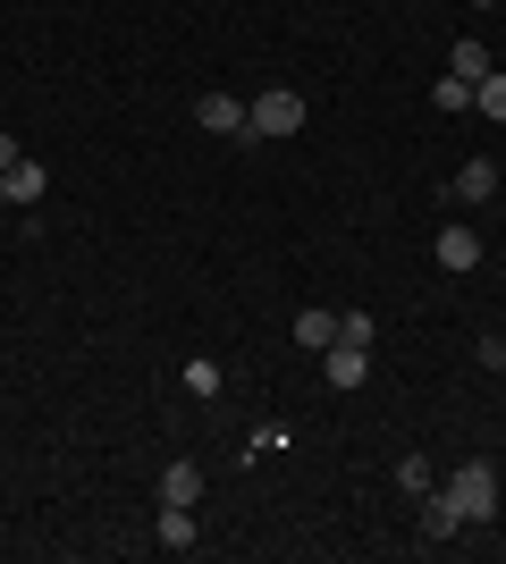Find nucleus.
<instances>
[{
  "label": "nucleus",
  "mask_w": 506,
  "mask_h": 564,
  "mask_svg": "<svg viewBox=\"0 0 506 564\" xmlns=\"http://www.w3.org/2000/svg\"><path fill=\"white\" fill-rule=\"evenodd\" d=\"M439 497L456 506V522H489L498 514V464H456Z\"/></svg>",
  "instance_id": "1"
},
{
  "label": "nucleus",
  "mask_w": 506,
  "mask_h": 564,
  "mask_svg": "<svg viewBox=\"0 0 506 564\" xmlns=\"http://www.w3.org/2000/svg\"><path fill=\"white\" fill-rule=\"evenodd\" d=\"M295 127H304V94H295V85H270V94L245 101V135L279 143V135H295Z\"/></svg>",
  "instance_id": "2"
},
{
  "label": "nucleus",
  "mask_w": 506,
  "mask_h": 564,
  "mask_svg": "<svg viewBox=\"0 0 506 564\" xmlns=\"http://www.w3.org/2000/svg\"><path fill=\"white\" fill-rule=\"evenodd\" d=\"M363 371H372V346H355V337L321 346V379H330V388H363Z\"/></svg>",
  "instance_id": "3"
},
{
  "label": "nucleus",
  "mask_w": 506,
  "mask_h": 564,
  "mask_svg": "<svg viewBox=\"0 0 506 564\" xmlns=\"http://www.w3.org/2000/svg\"><path fill=\"white\" fill-rule=\"evenodd\" d=\"M43 186H51V169H43V161H25V152L0 169V203H43Z\"/></svg>",
  "instance_id": "4"
},
{
  "label": "nucleus",
  "mask_w": 506,
  "mask_h": 564,
  "mask_svg": "<svg viewBox=\"0 0 506 564\" xmlns=\"http://www.w3.org/2000/svg\"><path fill=\"white\" fill-rule=\"evenodd\" d=\"M194 127H203V135H245V101L237 94H203L194 101Z\"/></svg>",
  "instance_id": "5"
},
{
  "label": "nucleus",
  "mask_w": 506,
  "mask_h": 564,
  "mask_svg": "<svg viewBox=\"0 0 506 564\" xmlns=\"http://www.w3.org/2000/svg\"><path fill=\"white\" fill-rule=\"evenodd\" d=\"M431 253H439V270H473V261H482V236L464 228V219H448V228H439V245H431Z\"/></svg>",
  "instance_id": "6"
},
{
  "label": "nucleus",
  "mask_w": 506,
  "mask_h": 564,
  "mask_svg": "<svg viewBox=\"0 0 506 564\" xmlns=\"http://www.w3.org/2000/svg\"><path fill=\"white\" fill-rule=\"evenodd\" d=\"M152 540H161L169 556H186V547L203 540V531H194V506H161V522H152Z\"/></svg>",
  "instance_id": "7"
},
{
  "label": "nucleus",
  "mask_w": 506,
  "mask_h": 564,
  "mask_svg": "<svg viewBox=\"0 0 506 564\" xmlns=\"http://www.w3.org/2000/svg\"><path fill=\"white\" fill-rule=\"evenodd\" d=\"M295 346H304V354H321V346H337V312H321V304H304V312H295Z\"/></svg>",
  "instance_id": "8"
},
{
  "label": "nucleus",
  "mask_w": 506,
  "mask_h": 564,
  "mask_svg": "<svg viewBox=\"0 0 506 564\" xmlns=\"http://www.w3.org/2000/svg\"><path fill=\"white\" fill-rule=\"evenodd\" d=\"M489 194H498V169H489V161H464L456 169V203H489Z\"/></svg>",
  "instance_id": "9"
},
{
  "label": "nucleus",
  "mask_w": 506,
  "mask_h": 564,
  "mask_svg": "<svg viewBox=\"0 0 506 564\" xmlns=\"http://www.w3.org/2000/svg\"><path fill=\"white\" fill-rule=\"evenodd\" d=\"M194 497H203V471H194V464H169L161 471V506H194Z\"/></svg>",
  "instance_id": "10"
},
{
  "label": "nucleus",
  "mask_w": 506,
  "mask_h": 564,
  "mask_svg": "<svg viewBox=\"0 0 506 564\" xmlns=\"http://www.w3.org/2000/svg\"><path fill=\"white\" fill-rule=\"evenodd\" d=\"M422 540H456V506H448V497H422Z\"/></svg>",
  "instance_id": "11"
},
{
  "label": "nucleus",
  "mask_w": 506,
  "mask_h": 564,
  "mask_svg": "<svg viewBox=\"0 0 506 564\" xmlns=\"http://www.w3.org/2000/svg\"><path fill=\"white\" fill-rule=\"evenodd\" d=\"M473 110H482V118H506V68H489L482 85H473Z\"/></svg>",
  "instance_id": "12"
},
{
  "label": "nucleus",
  "mask_w": 506,
  "mask_h": 564,
  "mask_svg": "<svg viewBox=\"0 0 506 564\" xmlns=\"http://www.w3.org/2000/svg\"><path fill=\"white\" fill-rule=\"evenodd\" d=\"M431 480H439L431 455H406V464H397V489H406V497H431Z\"/></svg>",
  "instance_id": "13"
},
{
  "label": "nucleus",
  "mask_w": 506,
  "mask_h": 564,
  "mask_svg": "<svg viewBox=\"0 0 506 564\" xmlns=\"http://www.w3.org/2000/svg\"><path fill=\"white\" fill-rule=\"evenodd\" d=\"M448 68H456L464 85H482V76H489V43H456V59H448Z\"/></svg>",
  "instance_id": "14"
},
{
  "label": "nucleus",
  "mask_w": 506,
  "mask_h": 564,
  "mask_svg": "<svg viewBox=\"0 0 506 564\" xmlns=\"http://www.w3.org/2000/svg\"><path fill=\"white\" fill-rule=\"evenodd\" d=\"M186 397H219V362H212V354H194V362H186Z\"/></svg>",
  "instance_id": "15"
},
{
  "label": "nucleus",
  "mask_w": 506,
  "mask_h": 564,
  "mask_svg": "<svg viewBox=\"0 0 506 564\" xmlns=\"http://www.w3.org/2000/svg\"><path fill=\"white\" fill-rule=\"evenodd\" d=\"M431 101H439V110H473V85H464V76H439Z\"/></svg>",
  "instance_id": "16"
},
{
  "label": "nucleus",
  "mask_w": 506,
  "mask_h": 564,
  "mask_svg": "<svg viewBox=\"0 0 506 564\" xmlns=\"http://www.w3.org/2000/svg\"><path fill=\"white\" fill-rule=\"evenodd\" d=\"M337 337H355V346H372L380 329H372V312H337Z\"/></svg>",
  "instance_id": "17"
},
{
  "label": "nucleus",
  "mask_w": 506,
  "mask_h": 564,
  "mask_svg": "<svg viewBox=\"0 0 506 564\" xmlns=\"http://www.w3.org/2000/svg\"><path fill=\"white\" fill-rule=\"evenodd\" d=\"M9 161H18V135H0V169H9Z\"/></svg>",
  "instance_id": "18"
},
{
  "label": "nucleus",
  "mask_w": 506,
  "mask_h": 564,
  "mask_svg": "<svg viewBox=\"0 0 506 564\" xmlns=\"http://www.w3.org/2000/svg\"><path fill=\"white\" fill-rule=\"evenodd\" d=\"M482 9H489V0H482Z\"/></svg>",
  "instance_id": "19"
}]
</instances>
